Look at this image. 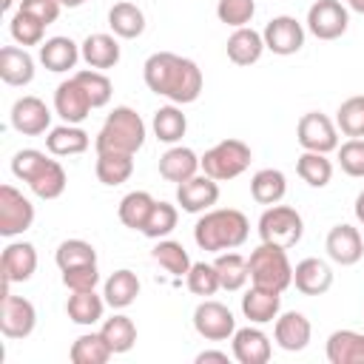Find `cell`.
Instances as JSON below:
<instances>
[{
  "mask_svg": "<svg viewBox=\"0 0 364 364\" xmlns=\"http://www.w3.org/2000/svg\"><path fill=\"white\" fill-rule=\"evenodd\" d=\"M193 330L205 341H228L236 333V318H233L230 307H225L222 301L205 299L193 310Z\"/></svg>",
  "mask_w": 364,
  "mask_h": 364,
  "instance_id": "obj_10",
  "label": "cell"
},
{
  "mask_svg": "<svg viewBox=\"0 0 364 364\" xmlns=\"http://www.w3.org/2000/svg\"><path fill=\"white\" fill-rule=\"evenodd\" d=\"M94 171H97V179H100L102 185H108V188L122 185V182H128L131 173H134V154L102 151V154H97Z\"/></svg>",
  "mask_w": 364,
  "mask_h": 364,
  "instance_id": "obj_34",
  "label": "cell"
},
{
  "mask_svg": "<svg viewBox=\"0 0 364 364\" xmlns=\"http://www.w3.org/2000/svg\"><path fill=\"white\" fill-rule=\"evenodd\" d=\"M301 233H304V219L290 205H267V210L259 216V239L267 245H279L290 250L293 245L301 242Z\"/></svg>",
  "mask_w": 364,
  "mask_h": 364,
  "instance_id": "obj_6",
  "label": "cell"
},
{
  "mask_svg": "<svg viewBox=\"0 0 364 364\" xmlns=\"http://www.w3.org/2000/svg\"><path fill=\"white\" fill-rule=\"evenodd\" d=\"M324 250L336 264L350 267V264L361 262V256H364V236L358 233V228L341 222V225L330 228V233L324 239Z\"/></svg>",
  "mask_w": 364,
  "mask_h": 364,
  "instance_id": "obj_16",
  "label": "cell"
},
{
  "mask_svg": "<svg viewBox=\"0 0 364 364\" xmlns=\"http://www.w3.org/2000/svg\"><path fill=\"white\" fill-rule=\"evenodd\" d=\"M355 219L364 225V191L355 196Z\"/></svg>",
  "mask_w": 364,
  "mask_h": 364,
  "instance_id": "obj_54",
  "label": "cell"
},
{
  "mask_svg": "<svg viewBox=\"0 0 364 364\" xmlns=\"http://www.w3.org/2000/svg\"><path fill=\"white\" fill-rule=\"evenodd\" d=\"M105 296H97V290H80V293H71L68 301H65V313L74 324H82V327H91L97 321H102V313H105Z\"/></svg>",
  "mask_w": 364,
  "mask_h": 364,
  "instance_id": "obj_30",
  "label": "cell"
},
{
  "mask_svg": "<svg viewBox=\"0 0 364 364\" xmlns=\"http://www.w3.org/2000/svg\"><path fill=\"white\" fill-rule=\"evenodd\" d=\"M336 125L344 136L364 139V97H347L336 111Z\"/></svg>",
  "mask_w": 364,
  "mask_h": 364,
  "instance_id": "obj_45",
  "label": "cell"
},
{
  "mask_svg": "<svg viewBox=\"0 0 364 364\" xmlns=\"http://www.w3.org/2000/svg\"><path fill=\"white\" fill-rule=\"evenodd\" d=\"M80 54L85 60L88 68H97V71H108L119 63V43H117V34H105V31H97V34H88L80 46Z\"/></svg>",
  "mask_w": 364,
  "mask_h": 364,
  "instance_id": "obj_22",
  "label": "cell"
},
{
  "mask_svg": "<svg viewBox=\"0 0 364 364\" xmlns=\"http://www.w3.org/2000/svg\"><path fill=\"white\" fill-rule=\"evenodd\" d=\"M154 202H156V199H154L148 191H131V193H125V196L119 199L117 216H119V222H122L125 228L142 230L145 222H148V216H151V210H154Z\"/></svg>",
  "mask_w": 364,
  "mask_h": 364,
  "instance_id": "obj_36",
  "label": "cell"
},
{
  "mask_svg": "<svg viewBox=\"0 0 364 364\" xmlns=\"http://www.w3.org/2000/svg\"><path fill=\"white\" fill-rule=\"evenodd\" d=\"M68 355H71L74 364H105L114 355V350L102 338V333H82V336L74 338Z\"/></svg>",
  "mask_w": 364,
  "mask_h": 364,
  "instance_id": "obj_39",
  "label": "cell"
},
{
  "mask_svg": "<svg viewBox=\"0 0 364 364\" xmlns=\"http://www.w3.org/2000/svg\"><path fill=\"white\" fill-rule=\"evenodd\" d=\"M296 173L310 185V188H324L333 179V162L327 159V154L318 151H304L296 159Z\"/></svg>",
  "mask_w": 364,
  "mask_h": 364,
  "instance_id": "obj_41",
  "label": "cell"
},
{
  "mask_svg": "<svg viewBox=\"0 0 364 364\" xmlns=\"http://www.w3.org/2000/svg\"><path fill=\"white\" fill-rule=\"evenodd\" d=\"M0 80L6 85H28L34 80V57L20 46L0 48Z\"/></svg>",
  "mask_w": 364,
  "mask_h": 364,
  "instance_id": "obj_25",
  "label": "cell"
},
{
  "mask_svg": "<svg viewBox=\"0 0 364 364\" xmlns=\"http://www.w3.org/2000/svg\"><path fill=\"white\" fill-rule=\"evenodd\" d=\"M225 48H228V60L233 65H253L264 54V37H262V31L242 26V28H233Z\"/></svg>",
  "mask_w": 364,
  "mask_h": 364,
  "instance_id": "obj_23",
  "label": "cell"
},
{
  "mask_svg": "<svg viewBox=\"0 0 364 364\" xmlns=\"http://www.w3.org/2000/svg\"><path fill=\"white\" fill-rule=\"evenodd\" d=\"M205 361H219V364H228V353L225 350H202L196 355V364H205Z\"/></svg>",
  "mask_w": 364,
  "mask_h": 364,
  "instance_id": "obj_53",
  "label": "cell"
},
{
  "mask_svg": "<svg viewBox=\"0 0 364 364\" xmlns=\"http://www.w3.org/2000/svg\"><path fill=\"white\" fill-rule=\"evenodd\" d=\"M80 46L71 40V37H48L43 40L40 46V63L54 71V74H63V71H71L80 60Z\"/></svg>",
  "mask_w": 364,
  "mask_h": 364,
  "instance_id": "obj_28",
  "label": "cell"
},
{
  "mask_svg": "<svg viewBox=\"0 0 364 364\" xmlns=\"http://www.w3.org/2000/svg\"><path fill=\"white\" fill-rule=\"evenodd\" d=\"M151 128H154V136L159 142H168V145H176L185 131H188V119L182 114V108H176L173 102L171 105H162L154 111V119H151Z\"/></svg>",
  "mask_w": 364,
  "mask_h": 364,
  "instance_id": "obj_35",
  "label": "cell"
},
{
  "mask_svg": "<svg viewBox=\"0 0 364 364\" xmlns=\"http://www.w3.org/2000/svg\"><path fill=\"white\" fill-rule=\"evenodd\" d=\"M293 284L301 296H321L333 287V267L324 259L307 256L293 267Z\"/></svg>",
  "mask_w": 364,
  "mask_h": 364,
  "instance_id": "obj_20",
  "label": "cell"
},
{
  "mask_svg": "<svg viewBox=\"0 0 364 364\" xmlns=\"http://www.w3.org/2000/svg\"><path fill=\"white\" fill-rule=\"evenodd\" d=\"M296 139L304 151L330 154L338 148V125L321 111H307L296 125Z\"/></svg>",
  "mask_w": 364,
  "mask_h": 364,
  "instance_id": "obj_8",
  "label": "cell"
},
{
  "mask_svg": "<svg viewBox=\"0 0 364 364\" xmlns=\"http://www.w3.org/2000/svg\"><path fill=\"white\" fill-rule=\"evenodd\" d=\"M142 77L154 94L171 100L173 105H188V102L199 100L202 82H205L199 65L188 57L173 54V51L151 54L142 65Z\"/></svg>",
  "mask_w": 364,
  "mask_h": 364,
  "instance_id": "obj_1",
  "label": "cell"
},
{
  "mask_svg": "<svg viewBox=\"0 0 364 364\" xmlns=\"http://www.w3.org/2000/svg\"><path fill=\"white\" fill-rule=\"evenodd\" d=\"M9 117H11V128L20 131L23 136H40V134H46L48 125H51V111H48V105H46L40 97H34V94H26V97L14 100Z\"/></svg>",
  "mask_w": 364,
  "mask_h": 364,
  "instance_id": "obj_14",
  "label": "cell"
},
{
  "mask_svg": "<svg viewBox=\"0 0 364 364\" xmlns=\"http://www.w3.org/2000/svg\"><path fill=\"white\" fill-rule=\"evenodd\" d=\"M250 159H253L250 145L242 139H222L213 148H208L205 156H199L202 173H208L216 182H228V179L242 176L250 168Z\"/></svg>",
  "mask_w": 364,
  "mask_h": 364,
  "instance_id": "obj_5",
  "label": "cell"
},
{
  "mask_svg": "<svg viewBox=\"0 0 364 364\" xmlns=\"http://www.w3.org/2000/svg\"><path fill=\"white\" fill-rule=\"evenodd\" d=\"M324 353L330 364H364V333L336 330L330 333Z\"/></svg>",
  "mask_w": 364,
  "mask_h": 364,
  "instance_id": "obj_26",
  "label": "cell"
},
{
  "mask_svg": "<svg viewBox=\"0 0 364 364\" xmlns=\"http://www.w3.org/2000/svg\"><path fill=\"white\" fill-rule=\"evenodd\" d=\"M176 202L185 213H205L219 202V182L208 173H196L176 185Z\"/></svg>",
  "mask_w": 364,
  "mask_h": 364,
  "instance_id": "obj_15",
  "label": "cell"
},
{
  "mask_svg": "<svg viewBox=\"0 0 364 364\" xmlns=\"http://www.w3.org/2000/svg\"><path fill=\"white\" fill-rule=\"evenodd\" d=\"M250 236V222L236 208H210L193 225V242L208 253H222L245 245Z\"/></svg>",
  "mask_w": 364,
  "mask_h": 364,
  "instance_id": "obj_2",
  "label": "cell"
},
{
  "mask_svg": "<svg viewBox=\"0 0 364 364\" xmlns=\"http://www.w3.org/2000/svg\"><path fill=\"white\" fill-rule=\"evenodd\" d=\"M287 193V176L279 168H262L250 179V196L259 205H279Z\"/></svg>",
  "mask_w": 364,
  "mask_h": 364,
  "instance_id": "obj_33",
  "label": "cell"
},
{
  "mask_svg": "<svg viewBox=\"0 0 364 364\" xmlns=\"http://www.w3.org/2000/svg\"><path fill=\"white\" fill-rule=\"evenodd\" d=\"M230 341H233L230 353H233V358H236L239 364H267V361H270V353H273L270 338H267V333L259 330L256 324L239 327V330L230 336Z\"/></svg>",
  "mask_w": 364,
  "mask_h": 364,
  "instance_id": "obj_18",
  "label": "cell"
},
{
  "mask_svg": "<svg viewBox=\"0 0 364 364\" xmlns=\"http://www.w3.org/2000/svg\"><path fill=\"white\" fill-rule=\"evenodd\" d=\"M63 273V284L71 290V293H80V290H94L100 284V270L97 264H82V267H71V270H60Z\"/></svg>",
  "mask_w": 364,
  "mask_h": 364,
  "instance_id": "obj_51",
  "label": "cell"
},
{
  "mask_svg": "<svg viewBox=\"0 0 364 364\" xmlns=\"http://www.w3.org/2000/svg\"><path fill=\"white\" fill-rule=\"evenodd\" d=\"M100 333H102V338L111 344L114 355L128 353V350L136 344V324H134L125 313H114L111 318H105L102 327H100Z\"/></svg>",
  "mask_w": 364,
  "mask_h": 364,
  "instance_id": "obj_40",
  "label": "cell"
},
{
  "mask_svg": "<svg viewBox=\"0 0 364 364\" xmlns=\"http://www.w3.org/2000/svg\"><path fill=\"white\" fill-rule=\"evenodd\" d=\"M65 185H68V176H65V168H63L57 159H46V162L40 165V171L28 179L31 193H34L37 199H46V202L63 196Z\"/></svg>",
  "mask_w": 364,
  "mask_h": 364,
  "instance_id": "obj_31",
  "label": "cell"
},
{
  "mask_svg": "<svg viewBox=\"0 0 364 364\" xmlns=\"http://www.w3.org/2000/svg\"><path fill=\"white\" fill-rule=\"evenodd\" d=\"M336 151H338V165H341V171H344L347 176L361 179V176H364V139L350 136V139L341 142Z\"/></svg>",
  "mask_w": 364,
  "mask_h": 364,
  "instance_id": "obj_49",
  "label": "cell"
},
{
  "mask_svg": "<svg viewBox=\"0 0 364 364\" xmlns=\"http://www.w3.org/2000/svg\"><path fill=\"white\" fill-rule=\"evenodd\" d=\"M151 259L165 270V273H171V276H176V279H182V276H188V270H191V259H188V250L182 247V242H173V239H156V245H154V250H151Z\"/></svg>",
  "mask_w": 364,
  "mask_h": 364,
  "instance_id": "obj_37",
  "label": "cell"
},
{
  "mask_svg": "<svg viewBox=\"0 0 364 364\" xmlns=\"http://www.w3.org/2000/svg\"><path fill=\"white\" fill-rule=\"evenodd\" d=\"M9 31H11V40L26 48V46H43L46 26H43L37 17H31L28 11L17 9V11L11 14V20H9Z\"/></svg>",
  "mask_w": 364,
  "mask_h": 364,
  "instance_id": "obj_43",
  "label": "cell"
},
{
  "mask_svg": "<svg viewBox=\"0 0 364 364\" xmlns=\"http://www.w3.org/2000/svg\"><path fill=\"white\" fill-rule=\"evenodd\" d=\"M347 6H350L353 11H358V14H364V0H347Z\"/></svg>",
  "mask_w": 364,
  "mask_h": 364,
  "instance_id": "obj_55",
  "label": "cell"
},
{
  "mask_svg": "<svg viewBox=\"0 0 364 364\" xmlns=\"http://www.w3.org/2000/svg\"><path fill=\"white\" fill-rule=\"evenodd\" d=\"M74 77H77V82L82 85V91L88 94V100H91V105H94V108H102V105H108V102H111L114 85H111V80H108V74H105V71L82 68V71H77Z\"/></svg>",
  "mask_w": 364,
  "mask_h": 364,
  "instance_id": "obj_46",
  "label": "cell"
},
{
  "mask_svg": "<svg viewBox=\"0 0 364 364\" xmlns=\"http://www.w3.org/2000/svg\"><path fill=\"white\" fill-rule=\"evenodd\" d=\"M350 26V11L341 0H316L307 9V31L318 40H338Z\"/></svg>",
  "mask_w": 364,
  "mask_h": 364,
  "instance_id": "obj_9",
  "label": "cell"
},
{
  "mask_svg": "<svg viewBox=\"0 0 364 364\" xmlns=\"http://www.w3.org/2000/svg\"><path fill=\"white\" fill-rule=\"evenodd\" d=\"M185 284H188V290L193 296H213L216 290H222L219 273L208 262H193L191 270H188V276H185Z\"/></svg>",
  "mask_w": 364,
  "mask_h": 364,
  "instance_id": "obj_47",
  "label": "cell"
},
{
  "mask_svg": "<svg viewBox=\"0 0 364 364\" xmlns=\"http://www.w3.org/2000/svg\"><path fill=\"white\" fill-rule=\"evenodd\" d=\"M60 3H63L65 9H80V6L85 3V0H60Z\"/></svg>",
  "mask_w": 364,
  "mask_h": 364,
  "instance_id": "obj_56",
  "label": "cell"
},
{
  "mask_svg": "<svg viewBox=\"0 0 364 364\" xmlns=\"http://www.w3.org/2000/svg\"><path fill=\"white\" fill-rule=\"evenodd\" d=\"M11 6H14V0H3V3H0L3 11H11Z\"/></svg>",
  "mask_w": 364,
  "mask_h": 364,
  "instance_id": "obj_57",
  "label": "cell"
},
{
  "mask_svg": "<svg viewBox=\"0 0 364 364\" xmlns=\"http://www.w3.org/2000/svg\"><path fill=\"white\" fill-rule=\"evenodd\" d=\"M54 262L60 270H71V267H82V264H97V250L91 242L85 239H65L60 242Z\"/></svg>",
  "mask_w": 364,
  "mask_h": 364,
  "instance_id": "obj_42",
  "label": "cell"
},
{
  "mask_svg": "<svg viewBox=\"0 0 364 364\" xmlns=\"http://www.w3.org/2000/svg\"><path fill=\"white\" fill-rule=\"evenodd\" d=\"M256 14V0H219L216 3V17L219 23L230 28H242L253 20Z\"/></svg>",
  "mask_w": 364,
  "mask_h": 364,
  "instance_id": "obj_48",
  "label": "cell"
},
{
  "mask_svg": "<svg viewBox=\"0 0 364 364\" xmlns=\"http://www.w3.org/2000/svg\"><path fill=\"white\" fill-rule=\"evenodd\" d=\"M213 267H216V273H219V284H222V290H242L245 284H247V279H250V267H247V259L245 256H239V253H228V250H222L219 256H216V262H213Z\"/></svg>",
  "mask_w": 364,
  "mask_h": 364,
  "instance_id": "obj_38",
  "label": "cell"
},
{
  "mask_svg": "<svg viewBox=\"0 0 364 364\" xmlns=\"http://www.w3.org/2000/svg\"><path fill=\"white\" fill-rule=\"evenodd\" d=\"M37 270V247L31 242H9L0 256V276H3V296L11 293L14 282H28Z\"/></svg>",
  "mask_w": 364,
  "mask_h": 364,
  "instance_id": "obj_12",
  "label": "cell"
},
{
  "mask_svg": "<svg viewBox=\"0 0 364 364\" xmlns=\"http://www.w3.org/2000/svg\"><path fill=\"white\" fill-rule=\"evenodd\" d=\"M91 100H88V94L82 91V85L77 82V77H68V80H63L60 85H57V91H54V111L65 119V122H71V125H80L88 114H91Z\"/></svg>",
  "mask_w": 364,
  "mask_h": 364,
  "instance_id": "obj_19",
  "label": "cell"
},
{
  "mask_svg": "<svg viewBox=\"0 0 364 364\" xmlns=\"http://www.w3.org/2000/svg\"><path fill=\"white\" fill-rule=\"evenodd\" d=\"M20 9L28 11L31 17H37L43 26H51L60 17L63 3L60 0H20Z\"/></svg>",
  "mask_w": 364,
  "mask_h": 364,
  "instance_id": "obj_52",
  "label": "cell"
},
{
  "mask_svg": "<svg viewBox=\"0 0 364 364\" xmlns=\"http://www.w3.org/2000/svg\"><path fill=\"white\" fill-rule=\"evenodd\" d=\"M279 310H282V293L279 290L253 284L242 296V316L250 324H267V321H273L279 316Z\"/></svg>",
  "mask_w": 364,
  "mask_h": 364,
  "instance_id": "obj_21",
  "label": "cell"
},
{
  "mask_svg": "<svg viewBox=\"0 0 364 364\" xmlns=\"http://www.w3.org/2000/svg\"><path fill=\"white\" fill-rule=\"evenodd\" d=\"M88 145H91L88 134L80 125H71V122L51 128L48 136H46V148H48L51 156H77V154H85Z\"/></svg>",
  "mask_w": 364,
  "mask_h": 364,
  "instance_id": "obj_29",
  "label": "cell"
},
{
  "mask_svg": "<svg viewBox=\"0 0 364 364\" xmlns=\"http://www.w3.org/2000/svg\"><path fill=\"white\" fill-rule=\"evenodd\" d=\"M108 26H111V31H114L117 37L134 40V37H139V34L145 31V14H142V9H139L136 3L119 0V3H114L111 11H108Z\"/></svg>",
  "mask_w": 364,
  "mask_h": 364,
  "instance_id": "obj_32",
  "label": "cell"
},
{
  "mask_svg": "<svg viewBox=\"0 0 364 364\" xmlns=\"http://www.w3.org/2000/svg\"><path fill=\"white\" fill-rule=\"evenodd\" d=\"M273 338L284 353H301L310 338H313V327L310 318L299 310H287L282 316H276V327H273Z\"/></svg>",
  "mask_w": 364,
  "mask_h": 364,
  "instance_id": "obj_17",
  "label": "cell"
},
{
  "mask_svg": "<svg viewBox=\"0 0 364 364\" xmlns=\"http://www.w3.org/2000/svg\"><path fill=\"white\" fill-rule=\"evenodd\" d=\"M142 145H145V122L128 105H117L105 117V122H102V128H100V134L94 139L97 154H102V151L136 154Z\"/></svg>",
  "mask_w": 364,
  "mask_h": 364,
  "instance_id": "obj_3",
  "label": "cell"
},
{
  "mask_svg": "<svg viewBox=\"0 0 364 364\" xmlns=\"http://www.w3.org/2000/svg\"><path fill=\"white\" fill-rule=\"evenodd\" d=\"M262 37H264L267 51H273L279 57H290L304 46V26L290 14H279L264 26Z\"/></svg>",
  "mask_w": 364,
  "mask_h": 364,
  "instance_id": "obj_13",
  "label": "cell"
},
{
  "mask_svg": "<svg viewBox=\"0 0 364 364\" xmlns=\"http://www.w3.org/2000/svg\"><path fill=\"white\" fill-rule=\"evenodd\" d=\"M247 267H250V282L259 287H270V290L284 293L293 284V264L287 259V250L279 245L262 242L256 250H250Z\"/></svg>",
  "mask_w": 364,
  "mask_h": 364,
  "instance_id": "obj_4",
  "label": "cell"
},
{
  "mask_svg": "<svg viewBox=\"0 0 364 364\" xmlns=\"http://www.w3.org/2000/svg\"><path fill=\"white\" fill-rule=\"evenodd\" d=\"M46 159H48V156H46L43 151H37V148H23V151H17L14 159H11V173L28 185V179L40 171V165H43Z\"/></svg>",
  "mask_w": 364,
  "mask_h": 364,
  "instance_id": "obj_50",
  "label": "cell"
},
{
  "mask_svg": "<svg viewBox=\"0 0 364 364\" xmlns=\"http://www.w3.org/2000/svg\"><path fill=\"white\" fill-rule=\"evenodd\" d=\"M176 222H179L176 205H171V202H154V210H151V216H148V222H145V228L139 233L156 242V239L171 236L173 228H176Z\"/></svg>",
  "mask_w": 364,
  "mask_h": 364,
  "instance_id": "obj_44",
  "label": "cell"
},
{
  "mask_svg": "<svg viewBox=\"0 0 364 364\" xmlns=\"http://www.w3.org/2000/svg\"><path fill=\"white\" fill-rule=\"evenodd\" d=\"M102 296H105V304L114 307V310L131 307L136 301V296H139V279H136V273L128 270V267L114 270L105 279V284H102Z\"/></svg>",
  "mask_w": 364,
  "mask_h": 364,
  "instance_id": "obj_27",
  "label": "cell"
},
{
  "mask_svg": "<svg viewBox=\"0 0 364 364\" xmlns=\"http://www.w3.org/2000/svg\"><path fill=\"white\" fill-rule=\"evenodd\" d=\"M34 222V205L14 185H0V233L14 239L26 233Z\"/></svg>",
  "mask_w": 364,
  "mask_h": 364,
  "instance_id": "obj_7",
  "label": "cell"
},
{
  "mask_svg": "<svg viewBox=\"0 0 364 364\" xmlns=\"http://www.w3.org/2000/svg\"><path fill=\"white\" fill-rule=\"evenodd\" d=\"M199 168H202L199 156L191 148H185V145H171L159 156V176L168 179V182H176V185L191 179V176H196Z\"/></svg>",
  "mask_w": 364,
  "mask_h": 364,
  "instance_id": "obj_24",
  "label": "cell"
},
{
  "mask_svg": "<svg viewBox=\"0 0 364 364\" xmlns=\"http://www.w3.org/2000/svg\"><path fill=\"white\" fill-rule=\"evenodd\" d=\"M37 327V310L28 299L6 293L0 301V333L11 341L17 338H28Z\"/></svg>",
  "mask_w": 364,
  "mask_h": 364,
  "instance_id": "obj_11",
  "label": "cell"
}]
</instances>
